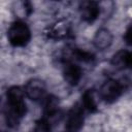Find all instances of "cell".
Returning a JSON list of instances; mask_svg holds the SVG:
<instances>
[{
  "instance_id": "cell-1",
  "label": "cell",
  "mask_w": 132,
  "mask_h": 132,
  "mask_svg": "<svg viewBox=\"0 0 132 132\" xmlns=\"http://www.w3.org/2000/svg\"><path fill=\"white\" fill-rule=\"evenodd\" d=\"M24 97V89L20 86H11L6 91L4 119L7 127L11 129L16 128L27 114V104Z\"/></svg>"
},
{
  "instance_id": "cell-2",
  "label": "cell",
  "mask_w": 132,
  "mask_h": 132,
  "mask_svg": "<svg viewBox=\"0 0 132 132\" xmlns=\"http://www.w3.org/2000/svg\"><path fill=\"white\" fill-rule=\"evenodd\" d=\"M32 38V33L29 26L23 21L13 22L7 31V39L14 47L26 46Z\"/></svg>"
},
{
  "instance_id": "cell-3",
  "label": "cell",
  "mask_w": 132,
  "mask_h": 132,
  "mask_svg": "<svg viewBox=\"0 0 132 132\" xmlns=\"http://www.w3.org/2000/svg\"><path fill=\"white\" fill-rule=\"evenodd\" d=\"M126 89L125 82L116 78L106 79L100 87L98 95L100 99L106 104H112L119 100Z\"/></svg>"
},
{
  "instance_id": "cell-4",
  "label": "cell",
  "mask_w": 132,
  "mask_h": 132,
  "mask_svg": "<svg viewBox=\"0 0 132 132\" xmlns=\"http://www.w3.org/2000/svg\"><path fill=\"white\" fill-rule=\"evenodd\" d=\"M85 123V109L80 102H76L68 110L65 120L67 132H79Z\"/></svg>"
},
{
  "instance_id": "cell-5",
  "label": "cell",
  "mask_w": 132,
  "mask_h": 132,
  "mask_svg": "<svg viewBox=\"0 0 132 132\" xmlns=\"http://www.w3.org/2000/svg\"><path fill=\"white\" fill-rule=\"evenodd\" d=\"M24 93L32 101H35V102L42 101L47 95L46 85L42 79L31 78L26 82L24 87Z\"/></svg>"
},
{
  "instance_id": "cell-6",
  "label": "cell",
  "mask_w": 132,
  "mask_h": 132,
  "mask_svg": "<svg viewBox=\"0 0 132 132\" xmlns=\"http://www.w3.org/2000/svg\"><path fill=\"white\" fill-rule=\"evenodd\" d=\"M84 75L82 68L71 60H65L63 65V77L69 86H77Z\"/></svg>"
},
{
  "instance_id": "cell-7",
  "label": "cell",
  "mask_w": 132,
  "mask_h": 132,
  "mask_svg": "<svg viewBox=\"0 0 132 132\" xmlns=\"http://www.w3.org/2000/svg\"><path fill=\"white\" fill-rule=\"evenodd\" d=\"M78 11L84 22L93 24L100 15L101 7L97 1H82L78 5Z\"/></svg>"
},
{
  "instance_id": "cell-8",
  "label": "cell",
  "mask_w": 132,
  "mask_h": 132,
  "mask_svg": "<svg viewBox=\"0 0 132 132\" xmlns=\"http://www.w3.org/2000/svg\"><path fill=\"white\" fill-rule=\"evenodd\" d=\"M60 113V101L59 98L53 94L46 95L42 100V117L45 118L51 124L52 120Z\"/></svg>"
},
{
  "instance_id": "cell-9",
  "label": "cell",
  "mask_w": 132,
  "mask_h": 132,
  "mask_svg": "<svg viewBox=\"0 0 132 132\" xmlns=\"http://www.w3.org/2000/svg\"><path fill=\"white\" fill-rule=\"evenodd\" d=\"M113 41V35L107 28H100L94 35L93 44L99 51H104L110 47Z\"/></svg>"
},
{
  "instance_id": "cell-10",
  "label": "cell",
  "mask_w": 132,
  "mask_h": 132,
  "mask_svg": "<svg viewBox=\"0 0 132 132\" xmlns=\"http://www.w3.org/2000/svg\"><path fill=\"white\" fill-rule=\"evenodd\" d=\"M110 64L118 70H127L132 65V55L128 50H120L111 57Z\"/></svg>"
},
{
  "instance_id": "cell-11",
  "label": "cell",
  "mask_w": 132,
  "mask_h": 132,
  "mask_svg": "<svg viewBox=\"0 0 132 132\" xmlns=\"http://www.w3.org/2000/svg\"><path fill=\"white\" fill-rule=\"evenodd\" d=\"M80 104L82 105L85 111L87 110L90 113H95L98 110V104L95 99V92L93 89H88L84 92L81 96V102Z\"/></svg>"
},
{
  "instance_id": "cell-12",
  "label": "cell",
  "mask_w": 132,
  "mask_h": 132,
  "mask_svg": "<svg viewBox=\"0 0 132 132\" xmlns=\"http://www.w3.org/2000/svg\"><path fill=\"white\" fill-rule=\"evenodd\" d=\"M70 58H67L66 60H75L77 62H81V63H92L95 60V56L94 54H92L91 52H88L86 50H81V48H77V47H73L70 51L69 54Z\"/></svg>"
},
{
  "instance_id": "cell-13",
  "label": "cell",
  "mask_w": 132,
  "mask_h": 132,
  "mask_svg": "<svg viewBox=\"0 0 132 132\" xmlns=\"http://www.w3.org/2000/svg\"><path fill=\"white\" fill-rule=\"evenodd\" d=\"M12 10H13V13L18 18L25 19V18H28L32 13L33 6L29 1H18L13 3Z\"/></svg>"
},
{
  "instance_id": "cell-14",
  "label": "cell",
  "mask_w": 132,
  "mask_h": 132,
  "mask_svg": "<svg viewBox=\"0 0 132 132\" xmlns=\"http://www.w3.org/2000/svg\"><path fill=\"white\" fill-rule=\"evenodd\" d=\"M131 32H132V27L129 25L124 33V40L128 45H131Z\"/></svg>"
}]
</instances>
